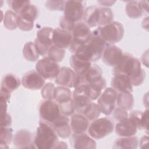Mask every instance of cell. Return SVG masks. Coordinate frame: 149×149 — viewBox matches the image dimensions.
Wrapping results in <instances>:
<instances>
[{
	"mask_svg": "<svg viewBox=\"0 0 149 149\" xmlns=\"http://www.w3.org/2000/svg\"><path fill=\"white\" fill-rule=\"evenodd\" d=\"M107 45L94 31L88 40L80 46L73 54L77 56L91 62L98 61Z\"/></svg>",
	"mask_w": 149,
	"mask_h": 149,
	"instance_id": "obj_2",
	"label": "cell"
},
{
	"mask_svg": "<svg viewBox=\"0 0 149 149\" xmlns=\"http://www.w3.org/2000/svg\"><path fill=\"white\" fill-rule=\"evenodd\" d=\"M52 41L54 45L63 49L70 47L73 36L71 31L62 29L60 27L54 29Z\"/></svg>",
	"mask_w": 149,
	"mask_h": 149,
	"instance_id": "obj_15",
	"label": "cell"
},
{
	"mask_svg": "<svg viewBox=\"0 0 149 149\" xmlns=\"http://www.w3.org/2000/svg\"><path fill=\"white\" fill-rule=\"evenodd\" d=\"M80 84H88L97 81L102 77L101 68L95 64H91L90 67L83 74L79 75Z\"/></svg>",
	"mask_w": 149,
	"mask_h": 149,
	"instance_id": "obj_23",
	"label": "cell"
},
{
	"mask_svg": "<svg viewBox=\"0 0 149 149\" xmlns=\"http://www.w3.org/2000/svg\"><path fill=\"white\" fill-rule=\"evenodd\" d=\"M23 55L28 61L35 62L39 58V54L37 50L34 42H26L23 48Z\"/></svg>",
	"mask_w": 149,
	"mask_h": 149,
	"instance_id": "obj_33",
	"label": "cell"
},
{
	"mask_svg": "<svg viewBox=\"0 0 149 149\" xmlns=\"http://www.w3.org/2000/svg\"><path fill=\"white\" fill-rule=\"evenodd\" d=\"M100 11L98 27L105 26L113 22V14L110 8L108 7H100Z\"/></svg>",
	"mask_w": 149,
	"mask_h": 149,
	"instance_id": "obj_36",
	"label": "cell"
},
{
	"mask_svg": "<svg viewBox=\"0 0 149 149\" xmlns=\"http://www.w3.org/2000/svg\"><path fill=\"white\" fill-rule=\"evenodd\" d=\"M115 132L120 137H129L134 136L137 132V127L135 123L127 118L118 121L114 127Z\"/></svg>",
	"mask_w": 149,
	"mask_h": 149,
	"instance_id": "obj_17",
	"label": "cell"
},
{
	"mask_svg": "<svg viewBox=\"0 0 149 149\" xmlns=\"http://www.w3.org/2000/svg\"><path fill=\"white\" fill-rule=\"evenodd\" d=\"M123 54L122 50L118 47L115 45H107L101 58L107 65L115 66L118 64Z\"/></svg>",
	"mask_w": 149,
	"mask_h": 149,
	"instance_id": "obj_16",
	"label": "cell"
},
{
	"mask_svg": "<svg viewBox=\"0 0 149 149\" xmlns=\"http://www.w3.org/2000/svg\"><path fill=\"white\" fill-rule=\"evenodd\" d=\"M127 15L132 19H139L145 12L141 5L140 1H129L126 5Z\"/></svg>",
	"mask_w": 149,
	"mask_h": 149,
	"instance_id": "obj_31",
	"label": "cell"
},
{
	"mask_svg": "<svg viewBox=\"0 0 149 149\" xmlns=\"http://www.w3.org/2000/svg\"><path fill=\"white\" fill-rule=\"evenodd\" d=\"M12 123L11 117L8 113L1 116V126L2 127H10Z\"/></svg>",
	"mask_w": 149,
	"mask_h": 149,
	"instance_id": "obj_48",
	"label": "cell"
},
{
	"mask_svg": "<svg viewBox=\"0 0 149 149\" xmlns=\"http://www.w3.org/2000/svg\"><path fill=\"white\" fill-rule=\"evenodd\" d=\"M53 32L54 29L49 27H44L37 32L34 44L40 55L45 56L49 49L54 45Z\"/></svg>",
	"mask_w": 149,
	"mask_h": 149,
	"instance_id": "obj_7",
	"label": "cell"
},
{
	"mask_svg": "<svg viewBox=\"0 0 149 149\" xmlns=\"http://www.w3.org/2000/svg\"><path fill=\"white\" fill-rule=\"evenodd\" d=\"M52 125L58 137L62 139H68L72 135V131L68 116L62 115Z\"/></svg>",
	"mask_w": 149,
	"mask_h": 149,
	"instance_id": "obj_21",
	"label": "cell"
},
{
	"mask_svg": "<svg viewBox=\"0 0 149 149\" xmlns=\"http://www.w3.org/2000/svg\"><path fill=\"white\" fill-rule=\"evenodd\" d=\"M59 108L62 115L66 116H71L75 112L74 105L73 99L59 104Z\"/></svg>",
	"mask_w": 149,
	"mask_h": 149,
	"instance_id": "obj_39",
	"label": "cell"
},
{
	"mask_svg": "<svg viewBox=\"0 0 149 149\" xmlns=\"http://www.w3.org/2000/svg\"><path fill=\"white\" fill-rule=\"evenodd\" d=\"M0 147L1 148H8L13 139V130L10 127H2L0 128Z\"/></svg>",
	"mask_w": 149,
	"mask_h": 149,
	"instance_id": "obj_35",
	"label": "cell"
},
{
	"mask_svg": "<svg viewBox=\"0 0 149 149\" xmlns=\"http://www.w3.org/2000/svg\"><path fill=\"white\" fill-rule=\"evenodd\" d=\"M138 144L139 139L136 136L120 137V138L116 139L113 148L136 149L138 147Z\"/></svg>",
	"mask_w": 149,
	"mask_h": 149,
	"instance_id": "obj_29",
	"label": "cell"
},
{
	"mask_svg": "<svg viewBox=\"0 0 149 149\" xmlns=\"http://www.w3.org/2000/svg\"><path fill=\"white\" fill-rule=\"evenodd\" d=\"M72 99L74 105L75 112L80 113H83L92 102V100L86 94L84 84H80L74 88L72 93Z\"/></svg>",
	"mask_w": 149,
	"mask_h": 149,
	"instance_id": "obj_13",
	"label": "cell"
},
{
	"mask_svg": "<svg viewBox=\"0 0 149 149\" xmlns=\"http://www.w3.org/2000/svg\"><path fill=\"white\" fill-rule=\"evenodd\" d=\"M65 55V51L63 49L58 47L55 45H52L48 50L47 56L56 62H61Z\"/></svg>",
	"mask_w": 149,
	"mask_h": 149,
	"instance_id": "obj_38",
	"label": "cell"
},
{
	"mask_svg": "<svg viewBox=\"0 0 149 149\" xmlns=\"http://www.w3.org/2000/svg\"><path fill=\"white\" fill-rule=\"evenodd\" d=\"M116 105L118 108L126 111L131 110L134 106V98L132 93H118Z\"/></svg>",
	"mask_w": 149,
	"mask_h": 149,
	"instance_id": "obj_28",
	"label": "cell"
},
{
	"mask_svg": "<svg viewBox=\"0 0 149 149\" xmlns=\"http://www.w3.org/2000/svg\"><path fill=\"white\" fill-rule=\"evenodd\" d=\"M84 85L86 94L92 101H94L100 96L102 91L105 88L107 84L105 79L102 77L97 81Z\"/></svg>",
	"mask_w": 149,
	"mask_h": 149,
	"instance_id": "obj_24",
	"label": "cell"
},
{
	"mask_svg": "<svg viewBox=\"0 0 149 149\" xmlns=\"http://www.w3.org/2000/svg\"><path fill=\"white\" fill-rule=\"evenodd\" d=\"M72 99V93L70 88L58 86L55 88L54 100L58 104L67 102Z\"/></svg>",
	"mask_w": 149,
	"mask_h": 149,
	"instance_id": "obj_32",
	"label": "cell"
},
{
	"mask_svg": "<svg viewBox=\"0 0 149 149\" xmlns=\"http://www.w3.org/2000/svg\"><path fill=\"white\" fill-rule=\"evenodd\" d=\"M72 69L78 75H81L86 72L91 65V62L81 59L76 55L73 54L69 60Z\"/></svg>",
	"mask_w": 149,
	"mask_h": 149,
	"instance_id": "obj_27",
	"label": "cell"
},
{
	"mask_svg": "<svg viewBox=\"0 0 149 149\" xmlns=\"http://www.w3.org/2000/svg\"><path fill=\"white\" fill-rule=\"evenodd\" d=\"M60 66L58 62L48 56H44L38 60L36 64V70L45 79H55L60 71Z\"/></svg>",
	"mask_w": 149,
	"mask_h": 149,
	"instance_id": "obj_9",
	"label": "cell"
},
{
	"mask_svg": "<svg viewBox=\"0 0 149 149\" xmlns=\"http://www.w3.org/2000/svg\"><path fill=\"white\" fill-rule=\"evenodd\" d=\"M39 113L41 120L52 124L61 115L59 104L54 100H44L40 104Z\"/></svg>",
	"mask_w": 149,
	"mask_h": 149,
	"instance_id": "obj_8",
	"label": "cell"
},
{
	"mask_svg": "<svg viewBox=\"0 0 149 149\" xmlns=\"http://www.w3.org/2000/svg\"><path fill=\"white\" fill-rule=\"evenodd\" d=\"M22 84L27 89L37 90L42 88L45 84V79L37 71L30 70L22 77Z\"/></svg>",
	"mask_w": 149,
	"mask_h": 149,
	"instance_id": "obj_14",
	"label": "cell"
},
{
	"mask_svg": "<svg viewBox=\"0 0 149 149\" xmlns=\"http://www.w3.org/2000/svg\"><path fill=\"white\" fill-rule=\"evenodd\" d=\"M148 136H143L140 140V143H139V144H140V147L141 148H145L144 147V145H146L147 146V144H148Z\"/></svg>",
	"mask_w": 149,
	"mask_h": 149,
	"instance_id": "obj_49",
	"label": "cell"
},
{
	"mask_svg": "<svg viewBox=\"0 0 149 149\" xmlns=\"http://www.w3.org/2000/svg\"><path fill=\"white\" fill-rule=\"evenodd\" d=\"M143 111L139 110H134L130 112L128 118L133 120L136 125L138 129H141V119Z\"/></svg>",
	"mask_w": 149,
	"mask_h": 149,
	"instance_id": "obj_43",
	"label": "cell"
},
{
	"mask_svg": "<svg viewBox=\"0 0 149 149\" xmlns=\"http://www.w3.org/2000/svg\"><path fill=\"white\" fill-rule=\"evenodd\" d=\"M17 27L22 31H29L33 30L34 27V23H31L26 21L19 17L18 16Z\"/></svg>",
	"mask_w": 149,
	"mask_h": 149,
	"instance_id": "obj_44",
	"label": "cell"
},
{
	"mask_svg": "<svg viewBox=\"0 0 149 149\" xmlns=\"http://www.w3.org/2000/svg\"><path fill=\"white\" fill-rule=\"evenodd\" d=\"M21 83L22 81L15 74L11 73L6 74L2 80L1 90H5L11 93L20 86Z\"/></svg>",
	"mask_w": 149,
	"mask_h": 149,
	"instance_id": "obj_26",
	"label": "cell"
},
{
	"mask_svg": "<svg viewBox=\"0 0 149 149\" xmlns=\"http://www.w3.org/2000/svg\"><path fill=\"white\" fill-rule=\"evenodd\" d=\"M56 84L68 88H75L80 85V77L70 68L62 66L55 79Z\"/></svg>",
	"mask_w": 149,
	"mask_h": 149,
	"instance_id": "obj_12",
	"label": "cell"
},
{
	"mask_svg": "<svg viewBox=\"0 0 149 149\" xmlns=\"http://www.w3.org/2000/svg\"><path fill=\"white\" fill-rule=\"evenodd\" d=\"M111 88L117 93L133 91L132 85L129 77L125 74H114L111 82Z\"/></svg>",
	"mask_w": 149,
	"mask_h": 149,
	"instance_id": "obj_22",
	"label": "cell"
},
{
	"mask_svg": "<svg viewBox=\"0 0 149 149\" xmlns=\"http://www.w3.org/2000/svg\"><path fill=\"white\" fill-rule=\"evenodd\" d=\"M68 148V146L66 145V143L63 141H58L55 148Z\"/></svg>",
	"mask_w": 149,
	"mask_h": 149,
	"instance_id": "obj_50",
	"label": "cell"
},
{
	"mask_svg": "<svg viewBox=\"0 0 149 149\" xmlns=\"http://www.w3.org/2000/svg\"><path fill=\"white\" fill-rule=\"evenodd\" d=\"M58 136L52 125L41 119L34 137V147L39 149L55 148Z\"/></svg>",
	"mask_w": 149,
	"mask_h": 149,
	"instance_id": "obj_3",
	"label": "cell"
},
{
	"mask_svg": "<svg viewBox=\"0 0 149 149\" xmlns=\"http://www.w3.org/2000/svg\"><path fill=\"white\" fill-rule=\"evenodd\" d=\"M72 144L73 147L77 149H94L97 147V143L94 139L86 133H73L72 136Z\"/></svg>",
	"mask_w": 149,
	"mask_h": 149,
	"instance_id": "obj_19",
	"label": "cell"
},
{
	"mask_svg": "<svg viewBox=\"0 0 149 149\" xmlns=\"http://www.w3.org/2000/svg\"><path fill=\"white\" fill-rule=\"evenodd\" d=\"M18 15L12 10H7L3 16V25L9 30H15L17 27Z\"/></svg>",
	"mask_w": 149,
	"mask_h": 149,
	"instance_id": "obj_34",
	"label": "cell"
},
{
	"mask_svg": "<svg viewBox=\"0 0 149 149\" xmlns=\"http://www.w3.org/2000/svg\"><path fill=\"white\" fill-rule=\"evenodd\" d=\"M13 141V145L19 148H34V137L33 134L27 130H18L14 136Z\"/></svg>",
	"mask_w": 149,
	"mask_h": 149,
	"instance_id": "obj_18",
	"label": "cell"
},
{
	"mask_svg": "<svg viewBox=\"0 0 149 149\" xmlns=\"http://www.w3.org/2000/svg\"><path fill=\"white\" fill-rule=\"evenodd\" d=\"M100 7L90 6L84 10L83 20L84 22L90 28L98 27L100 20Z\"/></svg>",
	"mask_w": 149,
	"mask_h": 149,
	"instance_id": "obj_25",
	"label": "cell"
},
{
	"mask_svg": "<svg viewBox=\"0 0 149 149\" xmlns=\"http://www.w3.org/2000/svg\"><path fill=\"white\" fill-rule=\"evenodd\" d=\"M66 1H47L45 5L50 10H63Z\"/></svg>",
	"mask_w": 149,
	"mask_h": 149,
	"instance_id": "obj_42",
	"label": "cell"
},
{
	"mask_svg": "<svg viewBox=\"0 0 149 149\" xmlns=\"http://www.w3.org/2000/svg\"><path fill=\"white\" fill-rule=\"evenodd\" d=\"M18 16L26 21L34 23L38 16V9L30 2L23 8Z\"/></svg>",
	"mask_w": 149,
	"mask_h": 149,
	"instance_id": "obj_30",
	"label": "cell"
},
{
	"mask_svg": "<svg viewBox=\"0 0 149 149\" xmlns=\"http://www.w3.org/2000/svg\"><path fill=\"white\" fill-rule=\"evenodd\" d=\"M29 1H19V0H11L8 1L7 3L12 9V10L15 12L17 15L20 12L23 8L30 2Z\"/></svg>",
	"mask_w": 149,
	"mask_h": 149,
	"instance_id": "obj_41",
	"label": "cell"
},
{
	"mask_svg": "<svg viewBox=\"0 0 149 149\" xmlns=\"http://www.w3.org/2000/svg\"><path fill=\"white\" fill-rule=\"evenodd\" d=\"M118 93L111 87L104 89L97 100L101 112L105 115H110L116 106Z\"/></svg>",
	"mask_w": 149,
	"mask_h": 149,
	"instance_id": "obj_10",
	"label": "cell"
},
{
	"mask_svg": "<svg viewBox=\"0 0 149 149\" xmlns=\"http://www.w3.org/2000/svg\"><path fill=\"white\" fill-rule=\"evenodd\" d=\"M75 23H72L67 19H66L63 16H62L59 19V26L60 28L71 31H72V29L74 27Z\"/></svg>",
	"mask_w": 149,
	"mask_h": 149,
	"instance_id": "obj_46",
	"label": "cell"
},
{
	"mask_svg": "<svg viewBox=\"0 0 149 149\" xmlns=\"http://www.w3.org/2000/svg\"><path fill=\"white\" fill-rule=\"evenodd\" d=\"M114 127V123L110 118H97L89 125L87 132L92 138L99 140L112 133Z\"/></svg>",
	"mask_w": 149,
	"mask_h": 149,
	"instance_id": "obj_5",
	"label": "cell"
},
{
	"mask_svg": "<svg viewBox=\"0 0 149 149\" xmlns=\"http://www.w3.org/2000/svg\"><path fill=\"white\" fill-rule=\"evenodd\" d=\"M148 109H147L143 111L141 119V129H144L148 133Z\"/></svg>",
	"mask_w": 149,
	"mask_h": 149,
	"instance_id": "obj_47",
	"label": "cell"
},
{
	"mask_svg": "<svg viewBox=\"0 0 149 149\" xmlns=\"http://www.w3.org/2000/svg\"><path fill=\"white\" fill-rule=\"evenodd\" d=\"M113 116L115 120L119 121L123 120L124 119L128 118V113L127 111L124 110L120 108H115V109L113 111Z\"/></svg>",
	"mask_w": 149,
	"mask_h": 149,
	"instance_id": "obj_45",
	"label": "cell"
},
{
	"mask_svg": "<svg viewBox=\"0 0 149 149\" xmlns=\"http://www.w3.org/2000/svg\"><path fill=\"white\" fill-rule=\"evenodd\" d=\"M94 31L107 45H115L120 42L123 37L125 31L123 25L115 21L105 26L98 27Z\"/></svg>",
	"mask_w": 149,
	"mask_h": 149,
	"instance_id": "obj_4",
	"label": "cell"
},
{
	"mask_svg": "<svg viewBox=\"0 0 149 149\" xmlns=\"http://www.w3.org/2000/svg\"><path fill=\"white\" fill-rule=\"evenodd\" d=\"M119 74L127 76L133 86L141 85L146 76L139 59L128 53H123L118 64L114 66L113 74Z\"/></svg>",
	"mask_w": 149,
	"mask_h": 149,
	"instance_id": "obj_1",
	"label": "cell"
},
{
	"mask_svg": "<svg viewBox=\"0 0 149 149\" xmlns=\"http://www.w3.org/2000/svg\"><path fill=\"white\" fill-rule=\"evenodd\" d=\"M101 110L98 105L94 102H91L82 113L89 121H93L98 118L101 113Z\"/></svg>",
	"mask_w": 149,
	"mask_h": 149,
	"instance_id": "obj_37",
	"label": "cell"
},
{
	"mask_svg": "<svg viewBox=\"0 0 149 149\" xmlns=\"http://www.w3.org/2000/svg\"><path fill=\"white\" fill-rule=\"evenodd\" d=\"M55 86L52 83H47L44 84L41 90V94L44 100H54Z\"/></svg>",
	"mask_w": 149,
	"mask_h": 149,
	"instance_id": "obj_40",
	"label": "cell"
},
{
	"mask_svg": "<svg viewBox=\"0 0 149 149\" xmlns=\"http://www.w3.org/2000/svg\"><path fill=\"white\" fill-rule=\"evenodd\" d=\"M86 2L83 1H66L63 10V17L76 23L83 17Z\"/></svg>",
	"mask_w": 149,
	"mask_h": 149,
	"instance_id": "obj_11",
	"label": "cell"
},
{
	"mask_svg": "<svg viewBox=\"0 0 149 149\" xmlns=\"http://www.w3.org/2000/svg\"><path fill=\"white\" fill-rule=\"evenodd\" d=\"M70 125L73 133H83L87 131L90 122L84 115L76 112L71 116Z\"/></svg>",
	"mask_w": 149,
	"mask_h": 149,
	"instance_id": "obj_20",
	"label": "cell"
},
{
	"mask_svg": "<svg viewBox=\"0 0 149 149\" xmlns=\"http://www.w3.org/2000/svg\"><path fill=\"white\" fill-rule=\"evenodd\" d=\"M91 33L90 28L84 22L80 21L76 23L72 31L73 41L69 47L71 52L74 54L80 46L86 43L90 38Z\"/></svg>",
	"mask_w": 149,
	"mask_h": 149,
	"instance_id": "obj_6",
	"label": "cell"
}]
</instances>
